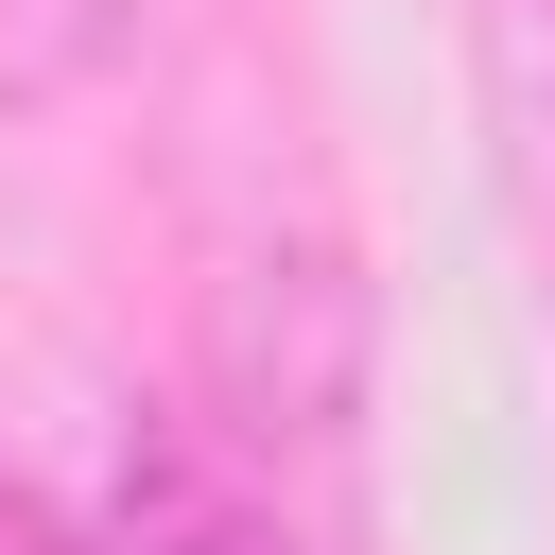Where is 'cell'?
<instances>
[{"mask_svg":"<svg viewBox=\"0 0 555 555\" xmlns=\"http://www.w3.org/2000/svg\"><path fill=\"white\" fill-rule=\"evenodd\" d=\"M208 382H225L243 468H330L347 451V416H364V278H347L330 225L225 243V278H208Z\"/></svg>","mask_w":555,"mask_h":555,"instance_id":"1","label":"cell"},{"mask_svg":"<svg viewBox=\"0 0 555 555\" xmlns=\"http://www.w3.org/2000/svg\"><path fill=\"white\" fill-rule=\"evenodd\" d=\"M139 17H156V0H0V52H17V69H104Z\"/></svg>","mask_w":555,"mask_h":555,"instance_id":"2","label":"cell"}]
</instances>
